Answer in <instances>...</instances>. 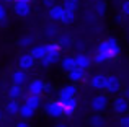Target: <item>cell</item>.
I'll use <instances>...</instances> for the list:
<instances>
[{"label": "cell", "mask_w": 129, "mask_h": 127, "mask_svg": "<svg viewBox=\"0 0 129 127\" xmlns=\"http://www.w3.org/2000/svg\"><path fill=\"white\" fill-rule=\"evenodd\" d=\"M96 54H101L106 60L110 59H116L118 55L121 54V47L118 44L116 38H108L105 41H101L100 44L96 46Z\"/></svg>", "instance_id": "6da1fadb"}, {"label": "cell", "mask_w": 129, "mask_h": 127, "mask_svg": "<svg viewBox=\"0 0 129 127\" xmlns=\"http://www.w3.org/2000/svg\"><path fill=\"white\" fill-rule=\"evenodd\" d=\"M44 49H46V55L41 59V65L43 67H49L52 64H56L60 59V49L57 46V42H47L44 44Z\"/></svg>", "instance_id": "7a4b0ae2"}, {"label": "cell", "mask_w": 129, "mask_h": 127, "mask_svg": "<svg viewBox=\"0 0 129 127\" xmlns=\"http://www.w3.org/2000/svg\"><path fill=\"white\" fill-rule=\"evenodd\" d=\"M108 104H110V98H108V95H95L93 98H91L90 101V109L91 111H95V114H101L103 111H106Z\"/></svg>", "instance_id": "3957f363"}, {"label": "cell", "mask_w": 129, "mask_h": 127, "mask_svg": "<svg viewBox=\"0 0 129 127\" xmlns=\"http://www.w3.org/2000/svg\"><path fill=\"white\" fill-rule=\"evenodd\" d=\"M77 93H79V90H77L75 85H66L57 91V101L64 103V101H69V99H75Z\"/></svg>", "instance_id": "277c9868"}, {"label": "cell", "mask_w": 129, "mask_h": 127, "mask_svg": "<svg viewBox=\"0 0 129 127\" xmlns=\"http://www.w3.org/2000/svg\"><path fill=\"white\" fill-rule=\"evenodd\" d=\"M44 111H46V114L49 116V117H54V119H59L64 116L62 112V104H60L59 101H49L44 104Z\"/></svg>", "instance_id": "5b68a950"}, {"label": "cell", "mask_w": 129, "mask_h": 127, "mask_svg": "<svg viewBox=\"0 0 129 127\" xmlns=\"http://www.w3.org/2000/svg\"><path fill=\"white\" fill-rule=\"evenodd\" d=\"M105 91L110 95H116L121 90V80L116 75H106V82H105Z\"/></svg>", "instance_id": "8992f818"}, {"label": "cell", "mask_w": 129, "mask_h": 127, "mask_svg": "<svg viewBox=\"0 0 129 127\" xmlns=\"http://www.w3.org/2000/svg\"><path fill=\"white\" fill-rule=\"evenodd\" d=\"M13 13L18 18H26L31 13V5L29 2H13Z\"/></svg>", "instance_id": "52a82bcc"}, {"label": "cell", "mask_w": 129, "mask_h": 127, "mask_svg": "<svg viewBox=\"0 0 129 127\" xmlns=\"http://www.w3.org/2000/svg\"><path fill=\"white\" fill-rule=\"evenodd\" d=\"M44 80L41 78H35L28 83V95H35V96H41L44 91Z\"/></svg>", "instance_id": "ba28073f"}, {"label": "cell", "mask_w": 129, "mask_h": 127, "mask_svg": "<svg viewBox=\"0 0 129 127\" xmlns=\"http://www.w3.org/2000/svg\"><path fill=\"white\" fill-rule=\"evenodd\" d=\"M74 60H75V67L80 70H87L90 69V65L93 62H91V57L88 54H85V52H79V54L74 57Z\"/></svg>", "instance_id": "9c48e42d"}, {"label": "cell", "mask_w": 129, "mask_h": 127, "mask_svg": "<svg viewBox=\"0 0 129 127\" xmlns=\"http://www.w3.org/2000/svg\"><path fill=\"white\" fill-rule=\"evenodd\" d=\"M113 109L116 114H126V112L129 111V101L127 99H124L123 96H118V98H114L113 101Z\"/></svg>", "instance_id": "30bf717a"}, {"label": "cell", "mask_w": 129, "mask_h": 127, "mask_svg": "<svg viewBox=\"0 0 129 127\" xmlns=\"http://www.w3.org/2000/svg\"><path fill=\"white\" fill-rule=\"evenodd\" d=\"M35 64H36V60L28 54V52H26V54H21L20 59H18V67H20V70H23V72L31 70L33 67H35Z\"/></svg>", "instance_id": "8fae6325"}, {"label": "cell", "mask_w": 129, "mask_h": 127, "mask_svg": "<svg viewBox=\"0 0 129 127\" xmlns=\"http://www.w3.org/2000/svg\"><path fill=\"white\" fill-rule=\"evenodd\" d=\"M12 83L15 86H25L26 83H28V73L23 72V70H15V72L12 73Z\"/></svg>", "instance_id": "7c38bea8"}, {"label": "cell", "mask_w": 129, "mask_h": 127, "mask_svg": "<svg viewBox=\"0 0 129 127\" xmlns=\"http://www.w3.org/2000/svg\"><path fill=\"white\" fill-rule=\"evenodd\" d=\"M105 82H106V75L105 73H95L90 78V86L93 90H103L105 88Z\"/></svg>", "instance_id": "4fadbf2b"}, {"label": "cell", "mask_w": 129, "mask_h": 127, "mask_svg": "<svg viewBox=\"0 0 129 127\" xmlns=\"http://www.w3.org/2000/svg\"><path fill=\"white\" fill-rule=\"evenodd\" d=\"M57 46H59L60 51H67V49H70V47L74 46V38H72V34H69V33L59 34V42H57Z\"/></svg>", "instance_id": "5bb4252c"}, {"label": "cell", "mask_w": 129, "mask_h": 127, "mask_svg": "<svg viewBox=\"0 0 129 127\" xmlns=\"http://www.w3.org/2000/svg\"><path fill=\"white\" fill-rule=\"evenodd\" d=\"M62 104V112L64 116H72L77 109V99H69V101L60 103Z\"/></svg>", "instance_id": "9a60e30c"}, {"label": "cell", "mask_w": 129, "mask_h": 127, "mask_svg": "<svg viewBox=\"0 0 129 127\" xmlns=\"http://www.w3.org/2000/svg\"><path fill=\"white\" fill-rule=\"evenodd\" d=\"M67 77H69V80L70 82H74V83H79V82H82L83 78H85V70H80V69H74V70H70L69 73H67Z\"/></svg>", "instance_id": "2e32d148"}, {"label": "cell", "mask_w": 129, "mask_h": 127, "mask_svg": "<svg viewBox=\"0 0 129 127\" xmlns=\"http://www.w3.org/2000/svg\"><path fill=\"white\" fill-rule=\"evenodd\" d=\"M62 13H64L62 5L56 3L54 7H51V8H49V18H51V21H59L60 16H62Z\"/></svg>", "instance_id": "e0dca14e"}, {"label": "cell", "mask_w": 129, "mask_h": 127, "mask_svg": "<svg viewBox=\"0 0 129 127\" xmlns=\"http://www.w3.org/2000/svg\"><path fill=\"white\" fill-rule=\"evenodd\" d=\"M28 54L31 55L35 60H41L44 55H46V49H44V44H41V46H33L31 51H29Z\"/></svg>", "instance_id": "ac0fdd59"}, {"label": "cell", "mask_w": 129, "mask_h": 127, "mask_svg": "<svg viewBox=\"0 0 129 127\" xmlns=\"http://www.w3.org/2000/svg\"><path fill=\"white\" fill-rule=\"evenodd\" d=\"M60 69L64 70V72L69 73L70 70L75 69V60H74V55H66V57L62 59V62H60Z\"/></svg>", "instance_id": "d6986e66"}, {"label": "cell", "mask_w": 129, "mask_h": 127, "mask_svg": "<svg viewBox=\"0 0 129 127\" xmlns=\"http://www.w3.org/2000/svg\"><path fill=\"white\" fill-rule=\"evenodd\" d=\"M18 111H20V103L15 101V99H10V101L5 104V112H7L8 116L18 114Z\"/></svg>", "instance_id": "ffe728a7"}, {"label": "cell", "mask_w": 129, "mask_h": 127, "mask_svg": "<svg viewBox=\"0 0 129 127\" xmlns=\"http://www.w3.org/2000/svg\"><path fill=\"white\" fill-rule=\"evenodd\" d=\"M75 18H77L75 12H72V10H64V13H62L59 21L62 23V25H72V23L75 21Z\"/></svg>", "instance_id": "44dd1931"}, {"label": "cell", "mask_w": 129, "mask_h": 127, "mask_svg": "<svg viewBox=\"0 0 129 127\" xmlns=\"http://www.w3.org/2000/svg\"><path fill=\"white\" fill-rule=\"evenodd\" d=\"M25 104H28L31 109H38L41 106V96H35V95H26V101Z\"/></svg>", "instance_id": "7402d4cb"}, {"label": "cell", "mask_w": 129, "mask_h": 127, "mask_svg": "<svg viewBox=\"0 0 129 127\" xmlns=\"http://www.w3.org/2000/svg\"><path fill=\"white\" fill-rule=\"evenodd\" d=\"M88 124H90V127H105L106 121L101 117V114H93L88 117Z\"/></svg>", "instance_id": "603a6c76"}, {"label": "cell", "mask_w": 129, "mask_h": 127, "mask_svg": "<svg viewBox=\"0 0 129 127\" xmlns=\"http://www.w3.org/2000/svg\"><path fill=\"white\" fill-rule=\"evenodd\" d=\"M8 98H10V99H15V101H18L20 98H23V88H21V86L12 85V86L8 88Z\"/></svg>", "instance_id": "cb8c5ba5"}, {"label": "cell", "mask_w": 129, "mask_h": 127, "mask_svg": "<svg viewBox=\"0 0 129 127\" xmlns=\"http://www.w3.org/2000/svg\"><path fill=\"white\" fill-rule=\"evenodd\" d=\"M35 112H36V111H35V109H31L28 104H25V103H23V104H20V111H18V114L23 117V121H25V119L33 117V116H35Z\"/></svg>", "instance_id": "d4e9b609"}, {"label": "cell", "mask_w": 129, "mask_h": 127, "mask_svg": "<svg viewBox=\"0 0 129 127\" xmlns=\"http://www.w3.org/2000/svg\"><path fill=\"white\" fill-rule=\"evenodd\" d=\"M56 36H59V29H57L56 25H47L46 28H44V38L46 39H54Z\"/></svg>", "instance_id": "484cf974"}, {"label": "cell", "mask_w": 129, "mask_h": 127, "mask_svg": "<svg viewBox=\"0 0 129 127\" xmlns=\"http://www.w3.org/2000/svg\"><path fill=\"white\" fill-rule=\"evenodd\" d=\"M93 8H95V15L96 16H105L106 15V10H108V5L103 2V0H96Z\"/></svg>", "instance_id": "4316f807"}, {"label": "cell", "mask_w": 129, "mask_h": 127, "mask_svg": "<svg viewBox=\"0 0 129 127\" xmlns=\"http://www.w3.org/2000/svg\"><path fill=\"white\" fill-rule=\"evenodd\" d=\"M80 7V0H62V8L64 10H72L75 12Z\"/></svg>", "instance_id": "83f0119b"}, {"label": "cell", "mask_w": 129, "mask_h": 127, "mask_svg": "<svg viewBox=\"0 0 129 127\" xmlns=\"http://www.w3.org/2000/svg\"><path fill=\"white\" fill-rule=\"evenodd\" d=\"M33 42H35V39L31 38V36H25V38H20L18 39V46L20 47H23V49H26V47H33Z\"/></svg>", "instance_id": "f1b7e54d"}, {"label": "cell", "mask_w": 129, "mask_h": 127, "mask_svg": "<svg viewBox=\"0 0 129 127\" xmlns=\"http://www.w3.org/2000/svg\"><path fill=\"white\" fill-rule=\"evenodd\" d=\"M7 23V8L3 3H0V25H5Z\"/></svg>", "instance_id": "f546056e"}, {"label": "cell", "mask_w": 129, "mask_h": 127, "mask_svg": "<svg viewBox=\"0 0 129 127\" xmlns=\"http://www.w3.org/2000/svg\"><path fill=\"white\" fill-rule=\"evenodd\" d=\"M91 62H95V64H98V65H101V64L106 62V59H105L101 54H95V57L91 59Z\"/></svg>", "instance_id": "4dcf8cb0"}, {"label": "cell", "mask_w": 129, "mask_h": 127, "mask_svg": "<svg viewBox=\"0 0 129 127\" xmlns=\"http://www.w3.org/2000/svg\"><path fill=\"white\" fill-rule=\"evenodd\" d=\"M121 12H123V15L129 16V0H124V2L121 3Z\"/></svg>", "instance_id": "1f68e13d"}, {"label": "cell", "mask_w": 129, "mask_h": 127, "mask_svg": "<svg viewBox=\"0 0 129 127\" xmlns=\"http://www.w3.org/2000/svg\"><path fill=\"white\" fill-rule=\"evenodd\" d=\"M119 124H121V127H129V116H123Z\"/></svg>", "instance_id": "d6a6232c"}, {"label": "cell", "mask_w": 129, "mask_h": 127, "mask_svg": "<svg viewBox=\"0 0 129 127\" xmlns=\"http://www.w3.org/2000/svg\"><path fill=\"white\" fill-rule=\"evenodd\" d=\"M43 5L46 7L47 10H49L51 7H54V5H56V0H43Z\"/></svg>", "instance_id": "836d02e7"}, {"label": "cell", "mask_w": 129, "mask_h": 127, "mask_svg": "<svg viewBox=\"0 0 129 127\" xmlns=\"http://www.w3.org/2000/svg\"><path fill=\"white\" fill-rule=\"evenodd\" d=\"M15 127H29V124H28L26 121H18V122L15 124Z\"/></svg>", "instance_id": "e575fe53"}, {"label": "cell", "mask_w": 129, "mask_h": 127, "mask_svg": "<svg viewBox=\"0 0 129 127\" xmlns=\"http://www.w3.org/2000/svg\"><path fill=\"white\" fill-rule=\"evenodd\" d=\"M44 91H46V93H51V91H52L51 85H44ZM44 91H43V93H44Z\"/></svg>", "instance_id": "d590c367"}, {"label": "cell", "mask_w": 129, "mask_h": 127, "mask_svg": "<svg viewBox=\"0 0 129 127\" xmlns=\"http://www.w3.org/2000/svg\"><path fill=\"white\" fill-rule=\"evenodd\" d=\"M123 98H124V99H127V101H129V88L126 90V91H124V95H123Z\"/></svg>", "instance_id": "8d00e7d4"}, {"label": "cell", "mask_w": 129, "mask_h": 127, "mask_svg": "<svg viewBox=\"0 0 129 127\" xmlns=\"http://www.w3.org/2000/svg\"><path fill=\"white\" fill-rule=\"evenodd\" d=\"M116 21H118V23L123 21V15H118V16H116Z\"/></svg>", "instance_id": "74e56055"}, {"label": "cell", "mask_w": 129, "mask_h": 127, "mask_svg": "<svg viewBox=\"0 0 129 127\" xmlns=\"http://www.w3.org/2000/svg\"><path fill=\"white\" fill-rule=\"evenodd\" d=\"M12 2H31V0H12Z\"/></svg>", "instance_id": "f35d334b"}, {"label": "cell", "mask_w": 129, "mask_h": 127, "mask_svg": "<svg viewBox=\"0 0 129 127\" xmlns=\"http://www.w3.org/2000/svg\"><path fill=\"white\" fill-rule=\"evenodd\" d=\"M8 2H12V0H0V3H8Z\"/></svg>", "instance_id": "ab89813d"}, {"label": "cell", "mask_w": 129, "mask_h": 127, "mask_svg": "<svg viewBox=\"0 0 129 127\" xmlns=\"http://www.w3.org/2000/svg\"><path fill=\"white\" fill-rule=\"evenodd\" d=\"M2 119H3V111L0 109V121H2Z\"/></svg>", "instance_id": "60d3db41"}, {"label": "cell", "mask_w": 129, "mask_h": 127, "mask_svg": "<svg viewBox=\"0 0 129 127\" xmlns=\"http://www.w3.org/2000/svg\"><path fill=\"white\" fill-rule=\"evenodd\" d=\"M56 127H69V125H66V124H57Z\"/></svg>", "instance_id": "b9f144b4"}]
</instances>
